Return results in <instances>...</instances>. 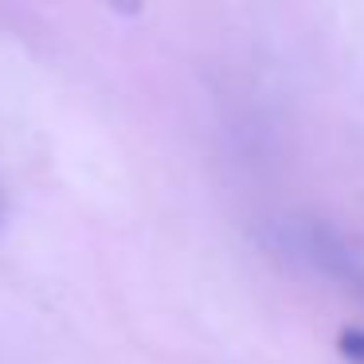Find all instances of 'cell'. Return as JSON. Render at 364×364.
<instances>
[{"instance_id":"1","label":"cell","mask_w":364,"mask_h":364,"mask_svg":"<svg viewBox=\"0 0 364 364\" xmlns=\"http://www.w3.org/2000/svg\"><path fill=\"white\" fill-rule=\"evenodd\" d=\"M337 348H341V356H345V360L364 364V329H341Z\"/></svg>"},{"instance_id":"2","label":"cell","mask_w":364,"mask_h":364,"mask_svg":"<svg viewBox=\"0 0 364 364\" xmlns=\"http://www.w3.org/2000/svg\"><path fill=\"white\" fill-rule=\"evenodd\" d=\"M102 4L114 12H122V16H137V12L145 9V0H102Z\"/></svg>"},{"instance_id":"3","label":"cell","mask_w":364,"mask_h":364,"mask_svg":"<svg viewBox=\"0 0 364 364\" xmlns=\"http://www.w3.org/2000/svg\"><path fill=\"white\" fill-rule=\"evenodd\" d=\"M0 215H4V212H0Z\"/></svg>"}]
</instances>
